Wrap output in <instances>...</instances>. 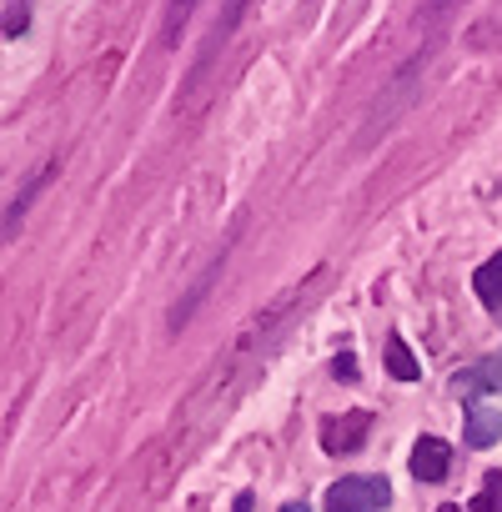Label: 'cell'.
I'll return each instance as SVG.
<instances>
[{
  "label": "cell",
  "instance_id": "1",
  "mask_svg": "<svg viewBox=\"0 0 502 512\" xmlns=\"http://www.w3.org/2000/svg\"><path fill=\"white\" fill-rule=\"evenodd\" d=\"M387 502H392V487H387V477H372V472L342 477V482L327 487V507L332 512H382Z\"/></svg>",
  "mask_w": 502,
  "mask_h": 512
},
{
  "label": "cell",
  "instance_id": "2",
  "mask_svg": "<svg viewBox=\"0 0 502 512\" xmlns=\"http://www.w3.org/2000/svg\"><path fill=\"white\" fill-rule=\"evenodd\" d=\"M372 432V417L367 412H347V417H327L322 422V447L327 452H357Z\"/></svg>",
  "mask_w": 502,
  "mask_h": 512
},
{
  "label": "cell",
  "instance_id": "3",
  "mask_svg": "<svg viewBox=\"0 0 502 512\" xmlns=\"http://www.w3.org/2000/svg\"><path fill=\"white\" fill-rule=\"evenodd\" d=\"M447 467H452V447L442 437H417V447H412V477L417 482H442Z\"/></svg>",
  "mask_w": 502,
  "mask_h": 512
},
{
  "label": "cell",
  "instance_id": "4",
  "mask_svg": "<svg viewBox=\"0 0 502 512\" xmlns=\"http://www.w3.org/2000/svg\"><path fill=\"white\" fill-rule=\"evenodd\" d=\"M472 292H477L492 312H502V256H492V262H482V267L472 272Z\"/></svg>",
  "mask_w": 502,
  "mask_h": 512
},
{
  "label": "cell",
  "instance_id": "5",
  "mask_svg": "<svg viewBox=\"0 0 502 512\" xmlns=\"http://www.w3.org/2000/svg\"><path fill=\"white\" fill-rule=\"evenodd\" d=\"M497 437H502V412L472 407L467 412V447H492Z\"/></svg>",
  "mask_w": 502,
  "mask_h": 512
},
{
  "label": "cell",
  "instance_id": "6",
  "mask_svg": "<svg viewBox=\"0 0 502 512\" xmlns=\"http://www.w3.org/2000/svg\"><path fill=\"white\" fill-rule=\"evenodd\" d=\"M382 362H387L392 382H417V377H422V367H417V357H412V347H407L402 337H392V342H387Z\"/></svg>",
  "mask_w": 502,
  "mask_h": 512
},
{
  "label": "cell",
  "instance_id": "7",
  "mask_svg": "<svg viewBox=\"0 0 502 512\" xmlns=\"http://www.w3.org/2000/svg\"><path fill=\"white\" fill-rule=\"evenodd\" d=\"M46 181H51V171H41V176H31V186H26V191H21V196L11 201V211H6V221H0V241H6V236H11V231H16L21 221H26V211H31V201L41 196V186H46Z\"/></svg>",
  "mask_w": 502,
  "mask_h": 512
},
{
  "label": "cell",
  "instance_id": "8",
  "mask_svg": "<svg viewBox=\"0 0 502 512\" xmlns=\"http://www.w3.org/2000/svg\"><path fill=\"white\" fill-rule=\"evenodd\" d=\"M472 512H502V472H497V467L482 477V492H477Z\"/></svg>",
  "mask_w": 502,
  "mask_h": 512
},
{
  "label": "cell",
  "instance_id": "9",
  "mask_svg": "<svg viewBox=\"0 0 502 512\" xmlns=\"http://www.w3.org/2000/svg\"><path fill=\"white\" fill-rule=\"evenodd\" d=\"M191 11H196V0H171V11H166V41H176V31L186 26Z\"/></svg>",
  "mask_w": 502,
  "mask_h": 512
},
{
  "label": "cell",
  "instance_id": "10",
  "mask_svg": "<svg viewBox=\"0 0 502 512\" xmlns=\"http://www.w3.org/2000/svg\"><path fill=\"white\" fill-rule=\"evenodd\" d=\"M332 372H337V377H357V357H352V352H347V357H337V367H332Z\"/></svg>",
  "mask_w": 502,
  "mask_h": 512
},
{
  "label": "cell",
  "instance_id": "11",
  "mask_svg": "<svg viewBox=\"0 0 502 512\" xmlns=\"http://www.w3.org/2000/svg\"><path fill=\"white\" fill-rule=\"evenodd\" d=\"M251 502H257V497H251V492H241V497L231 502V512H251Z\"/></svg>",
  "mask_w": 502,
  "mask_h": 512
},
{
  "label": "cell",
  "instance_id": "12",
  "mask_svg": "<svg viewBox=\"0 0 502 512\" xmlns=\"http://www.w3.org/2000/svg\"><path fill=\"white\" fill-rule=\"evenodd\" d=\"M282 512H312L307 502H282Z\"/></svg>",
  "mask_w": 502,
  "mask_h": 512
},
{
  "label": "cell",
  "instance_id": "13",
  "mask_svg": "<svg viewBox=\"0 0 502 512\" xmlns=\"http://www.w3.org/2000/svg\"><path fill=\"white\" fill-rule=\"evenodd\" d=\"M437 512H472V507H457V502H442Z\"/></svg>",
  "mask_w": 502,
  "mask_h": 512
}]
</instances>
